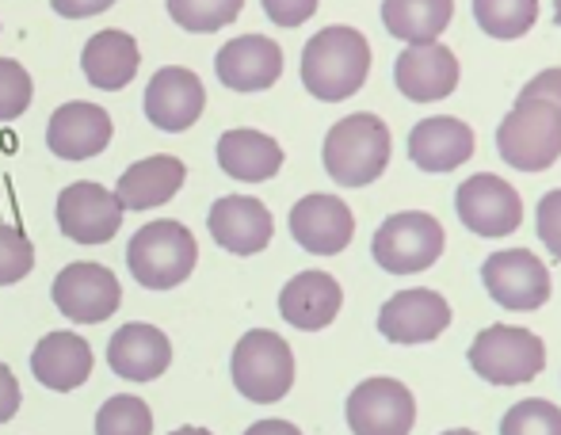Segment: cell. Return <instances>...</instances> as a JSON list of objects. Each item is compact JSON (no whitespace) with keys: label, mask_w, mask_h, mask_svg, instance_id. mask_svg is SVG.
Listing matches in <instances>:
<instances>
[{"label":"cell","mask_w":561,"mask_h":435,"mask_svg":"<svg viewBox=\"0 0 561 435\" xmlns=\"http://www.w3.org/2000/svg\"><path fill=\"white\" fill-rule=\"evenodd\" d=\"M370 73V46L355 27H325L302 50V84L310 96L340 104L355 96Z\"/></svg>","instance_id":"obj_1"},{"label":"cell","mask_w":561,"mask_h":435,"mask_svg":"<svg viewBox=\"0 0 561 435\" xmlns=\"http://www.w3.org/2000/svg\"><path fill=\"white\" fill-rule=\"evenodd\" d=\"M325 172L340 187H367L390 164V126L370 111L340 118L325 134Z\"/></svg>","instance_id":"obj_2"},{"label":"cell","mask_w":561,"mask_h":435,"mask_svg":"<svg viewBox=\"0 0 561 435\" xmlns=\"http://www.w3.org/2000/svg\"><path fill=\"white\" fill-rule=\"evenodd\" d=\"M501 161L519 172H547L561 157V111L547 100L516 96V104L496 126Z\"/></svg>","instance_id":"obj_3"},{"label":"cell","mask_w":561,"mask_h":435,"mask_svg":"<svg viewBox=\"0 0 561 435\" xmlns=\"http://www.w3.org/2000/svg\"><path fill=\"white\" fill-rule=\"evenodd\" d=\"M233 386L252 405H275L295 386V352L272 329H252L233 347Z\"/></svg>","instance_id":"obj_4"},{"label":"cell","mask_w":561,"mask_h":435,"mask_svg":"<svg viewBox=\"0 0 561 435\" xmlns=\"http://www.w3.org/2000/svg\"><path fill=\"white\" fill-rule=\"evenodd\" d=\"M195 260H199V244L192 229L180 221H149L130 237V249H126L130 275L146 290L180 287L195 272Z\"/></svg>","instance_id":"obj_5"},{"label":"cell","mask_w":561,"mask_h":435,"mask_svg":"<svg viewBox=\"0 0 561 435\" xmlns=\"http://www.w3.org/2000/svg\"><path fill=\"white\" fill-rule=\"evenodd\" d=\"M444 226L424 210H401L378 226L370 252L375 264L390 275H416L428 272L444 256Z\"/></svg>","instance_id":"obj_6"},{"label":"cell","mask_w":561,"mask_h":435,"mask_svg":"<svg viewBox=\"0 0 561 435\" xmlns=\"http://www.w3.org/2000/svg\"><path fill=\"white\" fill-rule=\"evenodd\" d=\"M470 367L493 386H524L542 375L547 347L531 329L489 325L470 344Z\"/></svg>","instance_id":"obj_7"},{"label":"cell","mask_w":561,"mask_h":435,"mask_svg":"<svg viewBox=\"0 0 561 435\" xmlns=\"http://www.w3.org/2000/svg\"><path fill=\"white\" fill-rule=\"evenodd\" d=\"M481 283H485L489 298L504 310L516 313H535L550 302V272L535 252L527 249H508L493 252L481 264Z\"/></svg>","instance_id":"obj_8"},{"label":"cell","mask_w":561,"mask_h":435,"mask_svg":"<svg viewBox=\"0 0 561 435\" xmlns=\"http://www.w3.org/2000/svg\"><path fill=\"white\" fill-rule=\"evenodd\" d=\"M416 424V401L398 378H367L347 398V428L355 435H409Z\"/></svg>","instance_id":"obj_9"},{"label":"cell","mask_w":561,"mask_h":435,"mask_svg":"<svg viewBox=\"0 0 561 435\" xmlns=\"http://www.w3.org/2000/svg\"><path fill=\"white\" fill-rule=\"evenodd\" d=\"M50 295L54 306L69 321H77V325H100L123 302V287H118L115 275L104 264H89V260H77V264L61 267Z\"/></svg>","instance_id":"obj_10"},{"label":"cell","mask_w":561,"mask_h":435,"mask_svg":"<svg viewBox=\"0 0 561 435\" xmlns=\"http://www.w3.org/2000/svg\"><path fill=\"white\" fill-rule=\"evenodd\" d=\"M455 210L462 226L478 237H508L519 229L524 218V199L508 180L493 176V172H478L470 176L455 195Z\"/></svg>","instance_id":"obj_11"},{"label":"cell","mask_w":561,"mask_h":435,"mask_svg":"<svg viewBox=\"0 0 561 435\" xmlns=\"http://www.w3.org/2000/svg\"><path fill=\"white\" fill-rule=\"evenodd\" d=\"M58 226L77 244H107L123 226V207L115 192L92 180H77L58 195Z\"/></svg>","instance_id":"obj_12"},{"label":"cell","mask_w":561,"mask_h":435,"mask_svg":"<svg viewBox=\"0 0 561 435\" xmlns=\"http://www.w3.org/2000/svg\"><path fill=\"white\" fill-rule=\"evenodd\" d=\"M450 325V306L439 290H401L378 313V332L393 344H428Z\"/></svg>","instance_id":"obj_13"},{"label":"cell","mask_w":561,"mask_h":435,"mask_svg":"<svg viewBox=\"0 0 561 435\" xmlns=\"http://www.w3.org/2000/svg\"><path fill=\"white\" fill-rule=\"evenodd\" d=\"M393 84L416 104L447 100L458 89V58L439 43H413L393 61Z\"/></svg>","instance_id":"obj_14"},{"label":"cell","mask_w":561,"mask_h":435,"mask_svg":"<svg viewBox=\"0 0 561 435\" xmlns=\"http://www.w3.org/2000/svg\"><path fill=\"white\" fill-rule=\"evenodd\" d=\"M290 237L313 256H336L352 244L355 218L336 195H306L290 210Z\"/></svg>","instance_id":"obj_15"},{"label":"cell","mask_w":561,"mask_h":435,"mask_svg":"<svg viewBox=\"0 0 561 435\" xmlns=\"http://www.w3.org/2000/svg\"><path fill=\"white\" fill-rule=\"evenodd\" d=\"M215 73L233 92H264L283 77V50L267 35L229 38L215 58Z\"/></svg>","instance_id":"obj_16"},{"label":"cell","mask_w":561,"mask_h":435,"mask_svg":"<svg viewBox=\"0 0 561 435\" xmlns=\"http://www.w3.org/2000/svg\"><path fill=\"white\" fill-rule=\"evenodd\" d=\"M210 237L218 241V249L233 252V256H256L272 244L275 221L267 215V207L252 195H226L210 207Z\"/></svg>","instance_id":"obj_17"},{"label":"cell","mask_w":561,"mask_h":435,"mask_svg":"<svg viewBox=\"0 0 561 435\" xmlns=\"http://www.w3.org/2000/svg\"><path fill=\"white\" fill-rule=\"evenodd\" d=\"M107 141H112V115L84 100L58 107L46 126V146L61 161H89V157L104 153Z\"/></svg>","instance_id":"obj_18"},{"label":"cell","mask_w":561,"mask_h":435,"mask_svg":"<svg viewBox=\"0 0 561 435\" xmlns=\"http://www.w3.org/2000/svg\"><path fill=\"white\" fill-rule=\"evenodd\" d=\"M203 107H207V92H203V81L192 69L169 66V69H161L146 89V118L169 134H180V130H187V126H195Z\"/></svg>","instance_id":"obj_19"},{"label":"cell","mask_w":561,"mask_h":435,"mask_svg":"<svg viewBox=\"0 0 561 435\" xmlns=\"http://www.w3.org/2000/svg\"><path fill=\"white\" fill-rule=\"evenodd\" d=\"M107 363L118 378H130V382H153L169 370L172 363V344L157 325L146 321H134L123 325L107 340Z\"/></svg>","instance_id":"obj_20"},{"label":"cell","mask_w":561,"mask_h":435,"mask_svg":"<svg viewBox=\"0 0 561 435\" xmlns=\"http://www.w3.org/2000/svg\"><path fill=\"white\" fill-rule=\"evenodd\" d=\"M340 306H344V290H340V283L329 272H302L279 290L283 321L302 332L333 325Z\"/></svg>","instance_id":"obj_21"},{"label":"cell","mask_w":561,"mask_h":435,"mask_svg":"<svg viewBox=\"0 0 561 435\" xmlns=\"http://www.w3.org/2000/svg\"><path fill=\"white\" fill-rule=\"evenodd\" d=\"M31 375L46 386V390H77L89 382L92 375V347L77 332H46L31 352Z\"/></svg>","instance_id":"obj_22"},{"label":"cell","mask_w":561,"mask_h":435,"mask_svg":"<svg viewBox=\"0 0 561 435\" xmlns=\"http://www.w3.org/2000/svg\"><path fill=\"white\" fill-rule=\"evenodd\" d=\"M409 157L424 172H455L473 157V130L462 118H424L409 134Z\"/></svg>","instance_id":"obj_23"},{"label":"cell","mask_w":561,"mask_h":435,"mask_svg":"<svg viewBox=\"0 0 561 435\" xmlns=\"http://www.w3.org/2000/svg\"><path fill=\"white\" fill-rule=\"evenodd\" d=\"M184 161L180 157H169V153H157V157H146V161L130 164V169L118 176V187H115V199L123 210H153L161 203H169L172 195L184 187Z\"/></svg>","instance_id":"obj_24"},{"label":"cell","mask_w":561,"mask_h":435,"mask_svg":"<svg viewBox=\"0 0 561 435\" xmlns=\"http://www.w3.org/2000/svg\"><path fill=\"white\" fill-rule=\"evenodd\" d=\"M81 66H84V77H89L96 89L104 92H118L138 77V66H141V54H138V43L134 35L126 31H100L84 43V54H81Z\"/></svg>","instance_id":"obj_25"},{"label":"cell","mask_w":561,"mask_h":435,"mask_svg":"<svg viewBox=\"0 0 561 435\" xmlns=\"http://www.w3.org/2000/svg\"><path fill=\"white\" fill-rule=\"evenodd\" d=\"M218 164L241 184H264L283 169V149L260 130H226L218 138Z\"/></svg>","instance_id":"obj_26"},{"label":"cell","mask_w":561,"mask_h":435,"mask_svg":"<svg viewBox=\"0 0 561 435\" xmlns=\"http://www.w3.org/2000/svg\"><path fill=\"white\" fill-rule=\"evenodd\" d=\"M455 0H382V23L401 43H436L444 35Z\"/></svg>","instance_id":"obj_27"},{"label":"cell","mask_w":561,"mask_h":435,"mask_svg":"<svg viewBox=\"0 0 561 435\" xmlns=\"http://www.w3.org/2000/svg\"><path fill=\"white\" fill-rule=\"evenodd\" d=\"M473 20L493 38H519L539 20V0H473Z\"/></svg>","instance_id":"obj_28"},{"label":"cell","mask_w":561,"mask_h":435,"mask_svg":"<svg viewBox=\"0 0 561 435\" xmlns=\"http://www.w3.org/2000/svg\"><path fill=\"white\" fill-rule=\"evenodd\" d=\"M164 4H169V15L184 31L207 35V31L229 27L241 15L244 0H164Z\"/></svg>","instance_id":"obj_29"},{"label":"cell","mask_w":561,"mask_h":435,"mask_svg":"<svg viewBox=\"0 0 561 435\" xmlns=\"http://www.w3.org/2000/svg\"><path fill=\"white\" fill-rule=\"evenodd\" d=\"M96 435H153V413L141 398L118 393L96 413Z\"/></svg>","instance_id":"obj_30"},{"label":"cell","mask_w":561,"mask_h":435,"mask_svg":"<svg viewBox=\"0 0 561 435\" xmlns=\"http://www.w3.org/2000/svg\"><path fill=\"white\" fill-rule=\"evenodd\" d=\"M501 435H561V409L542 398H527L504 413Z\"/></svg>","instance_id":"obj_31"},{"label":"cell","mask_w":561,"mask_h":435,"mask_svg":"<svg viewBox=\"0 0 561 435\" xmlns=\"http://www.w3.org/2000/svg\"><path fill=\"white\" fill-rule=\"evenodd\" d=\"M31 267H35V244L27 241L23 229L0 221V287L20 283Z\"/></svg>","instance_id":"obj_32"},{"label":"cell","mask_w":561,"mask_h":435,"mask_svg":"<svg viewBox=\"0 0 561 435\" xmlns=\"http://www.w3.org/2000/svg\"><path fill=\"white\" fill-rule=\"evenodd\" d=\"M31 107V77L20 61L0 58V123H15Z\"/></svg>","instance_id":"obj_33"},{"label":"cell","mask_w":561,"mask_h":435,"mask_svg":"<svg viewBox=\"0 0 561 435\" xmlns=\"http://www.w3.org/2000/svg\"><path fill=\"white\" fill-rule=\"evenodd\" d=\"M535 226H539V241L561 260V187H554V192H547L539 199Z\"/></svg>","instance_id":"obj_34"},{"label":"cell","mask_w":561,"mask_h":435,"mask_svg":"<svg viewBox=\"0 0 561 435\" xmlns=\"http://www.w3.org/2000/svg\"><path fill=\"white\" fill-rule=\"evenodd\" d=\"M260 4H264L267 20L279 27H302L318 12V0H260Z\"/></svg>","instance_id":"obj_35"},{"label":"cell","mask_w":561,"mask_h":435,"mask_svg":"<svg viewBox=\"0 0 561 435\" xmlns=\"http://www.w3.org/2000/svg\"><path fill=\"white\" fill-rule=\"evenodd\" d=\"M519 96L547 100V104H554L561 111V69H547V73L531 77V81L524 84V92H519Z\"/></svg>","instance_id":"obj_36"},{"label":"cell","mask_w":561,"mask_h":435,"mask_svg":"<svg viewBox=\"0 0 561 435\" xmlns=\"http://www.w3.org/2000/svg\"><path fill=\"white\" fill-rule=\"evenodd\" d=\"M50 4H54V12L66 15V20H89V15H96V12H107L115 0H50Z\"/></svg>","instance_id":"obj_37"},{"label":"cell","mask_w":561,"mask_h":435,"mask_svg":"<svg viewBox=\"0 0 561 435\" xmlns=\"http://www.w3.org/2000/svg\"><path fill=\"white\" fill-rule=\"evenodd\" d=\"M15 409H20V382H15L12 370L0 363V424L12 421Z\"/></svg>","instance_id":"obj_38"},{"label":"cell","mask_w":561,"mask_h":435,"mask_svg":"<svg viewBox=\"0 0 561 435\" xmlns=\"http://www.w3.org/2000/svg\"><path fill=\"white\" fill-rule=\"evenodd\" d=\"M244 435H302V432H298L290 421H260V424H252Z\"/></svg>","instance_id":"obj_39"},{"label":"cell","mask_w":561,"mask_h":435,"mask_svg":"<svg viewBox=\"0 0 561 435\" xmlns=\"http://www.w3.org/2000/svg\"><path fill=\"white\" fill-rule=\"evenodd\" d=\"M172 435H215V432H207V428H180V432H172Z\"/></svg>","instance_id":"obj_40"},{"label":"cell","mask_w":561,"mask_h":435,"mask_svg":"<svg viewBox=\"0 0 561 435\" xmlns=\"http://www.w3.org/2000/svg\"><path fill=\"white\" fill-rule=\"evenodd\" d=\"M444 435H478V432H470V428H455V432H444Z\"/></svg>","instance_id":"obj_41"},{"label":"cell","mask_w":561,"mask_h":435,"mask_svg":"<svg viewBox=\"0 0 561 435\" xmlns=\"http://www.w3.org/2000/svg\"><path fill=\"white\" fill-rule=\"evenodd\" d=\"M554 20H558V27H561V0H554Z\"/></svg>","instance_id":"obj_42"}]
</instances>
